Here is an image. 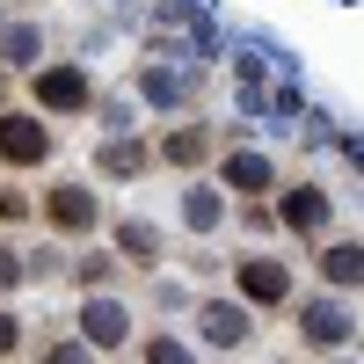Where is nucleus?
Segmentation results:
<instances>
[{
    "instance_id": "obj_19",
    "label": "nucleus",
    "mask_w": 364,
    "mask_h": 364,
    "mask_svg": "<svg viewBox=\"0 0 364 364\" xmlns=\"http://www.w3.org/2000/svg\"><path fill=\"white\" fill-rule=\"evenodd\" d=\"M15 284H22V255L0 248V291H15Z\"/></svg>"
},
{
    "instance_id": "obj_5",
    "label": "nucleus",
    "mask_w": 364,
    "mask_h": 364,
    "mask_svg": "<svg viewBox=\"0 0 364 364\" xmlns=\"http://www.w3.org/2000/svg\"><path fill=\"white\" fill-rule=\"evenodd\" d=\"M80 336H87V350H117L132 336V321H124L117 299H87V306H80Z\"/></svg>"
},
{
    "instance_id": "obj_3",
    "label": "nucleus",
    "mask_w": 364,
    "mask_h": 364,
    "mask_svg": "<svg viewBox=\"0 0 364 364\" xmlns=\"http://www.w3.org/2000/svg\"><path fill=\"white\" fill-rule=\"evenodd\" d=\"M233 277H240V299H255V306H284V299H291V269L269 262V255H248Z\"/></svg>"
},
{
    "instance_id": "obj_10",
    "label": "nucleus",
    "mask_w": 364,
    "mask_h": 364,
    "mask_svg": "<svg viewBox=\"0 0 364 364\" xmlns=\"http://www.w3.org/2000/svg\"><path fill=\"white\" fill-rule=\"evenodd\" d=\"M219 219H226L219 190H211V182H190V190H182V226H190V233H211Z\"/></svg>"
},
{
    "instance_id": "obj_15",
    "label": "nucleus",
    "mask_w": 364,
    "mask_h": 364,
    "mask_svg": "<svg viewBox=\"0 0 364 364\" xmlns=\"http://www.w3.org/2000/svg\"><path fill=\"white\" fill-rule=\"evenodd\" d=\"M37 51H44V37L29 22H15L8 37H0V58H8V66H37Z\"/></svg>"
},
{
    "instance_id": "obj_20",
    "label": "nucleus",
    "mask_w": 364,
    "mask_h": 364,
    "mask_svg": "<svg viewBox=\"0 0 364 364\" xmlns=\"http://www.w3.org/2000/svg\"><path fill=\"white\" fill-rule=\"evenodd\" d=\"M15 343H22V321H15V314H0V357H8Z\"/></svg>"
},
{
    "instance_id": "obj_16",
    "label": "nucleus",
    "mask_w": 364,
    "mask_h": 364,
    "mask_svg": "<svg viewBox=\"0 0 364 364\" xmlns=\"http://www.w3.org/2000/svg\"><path fill=\"white\" fill-rule=\"evenodd\" d=\"M321 269H328V277H336V284H357V269H364V262H357V240H336V248H328V262H321Z\"/></svg>"
},
{
    "instance_id": "obj_13",
    "label": "nucleus",
    "mask_w": 364,
    "mask_h": 364,
    "mask_svg": "<svg viewBox=\"0 0 364 364\" xmlns=\"http://www.w3.org/2000/svg\"><path fill=\"white\" fill-rule=\"evenodd\" d=\"M161 154H168L175 168H190V161H204V154H211V132H204V124H197V132L182 124V132H168V146H161Z\"/></svg>"
},
{
    "instance_id": "obj_21",
    "label": "nucleus",
    "mask_w": 364,
    "mask_h": 364,
    "mask_svg": "<svg viewBox=\"0 0 364 364\" xmlns=\"http://www.w3.org/2000/svg\"><path fill=\"white\" fill-rule=\"evenodd\" d=\"M22 211H29V197H22V190H0V219H22Z\"/></svg>"
},
{
    "instance_id": "obj_7",
    "label": "nucleus",
    "mask_w": 364,
    "mask_h": 364,
    "mask_svg": "<svg viewBox=\"0 0 364 364\" xmlns=\"http://www.w3.org/2000/svg\"><path fill=\"white\" fill-rule=\"evenodd\" d=\"M328 211H336V204H328L321 182H299V190H284V226H291V233H321Z\"/></svg>"
},
{
    "instance_id": "obj_4",
    "label": "nucleus",
    "mask_w": 364,
    "mask_h": 364,
    "mask_svg": "<svg viewBox=\"0 0 364 364\" xmlns=\"http://www.w3.org/2000/svg\"><path fill=\"white\" fill-rule=\"evenodd\" d=\"M29 87H37V102H44V109H87V102H95V87H87L80 66H44Z\"/></svg>"
},
{
    "instance_id": "obj_1",
    "label": "nucleus",
    "mask_w": 364,
    "mask_h": 364,
    "mask_svg": "<svg viewBox=\"0 0 364 364\" xmlns=\"http://www.w3.org/2000/svg\"><path fill=\"white\" fill-rule=\"evenodd\" d=\"M0 161H15V168H37V161H51V124H44V117H22V109H8V117H0Z\"/></svg>"
},
{
    "instance_id": "obj_11",
    "label": "nucleus",
    "mask_w": 364,
    "mask_h": 364,
    "mask_svg": "<svg viewBox=\"0 0 364 364\" xmlns=\"http://www.w3.org/2000/svg\"><path fill=\"white\" fill-rule=\"evenodd\" d=\"M117 248H124V262H161V233L154 226H146V219H124V226H117Z\"/></svg>"
},
{
    "instance_id": "obj_14",
    "label": "nucleus",
    "mask_w": 364,
    "mask_h": 364,
    "mask_svg": "<svg viewBox=\"0 0 364 364\" xmlns=\"http://www.w3.org/2000/svg\"><path fill=\"white\" fill-rule=\"evenodd\" d=\"M95 161H102V175H146V146H132V139H109Z\"/></svg>"
},
{
    "instance_id": "obj_6",
    "label": "nucleus",
    "mask_w": 364,
    "mask_h": 364,
    "mask_svg": "<svg viewBox=\"0 0 364 364\" xmlns=\"http://www.w3.org/2000/svg\"><path fill=\"white\" fill-rule=\"evenodd\" d=\"M197 328H204V343H219V350H240V343H248V314H240L233 299H204V306H197Z\"/></svg>"
},
{
    "instance_id": "obj_12",
    "label": "nucleus",
    "mask_w": 364,
    "mask_h": 364,
    "mask_svg": "<svg viewBox=\"0 0 364 364\" xmlns=\"http://www.w3.org/2000/svg\"><path fill=\"white\" fill-rule=\"evenodd\" d=\"M226 190H269V161L262 154H226Z\"/></svg>"
},
{
    "instance_id": "obj_17",
    "label": "nucleus",
    "mask_w": 364,
    "mask_h": 364,
    "mask_svg": "<svg viewBox=\"0 0 364 364\" xmlns=\"http://www.w3.org/2000/svg\"><path fill=\"white\" fill-rule=\"evenodd\" d=\"M146 364H197V357L182 350L175 336H154V343H146Z\"/></svg>"
},
{
    "instance_id": "obj_8",
    "label": "nucleus",
    "mask_w": 364,
    "mask_h": 364,
    "mask_svg": "<svg viewBox=\"0 0 364 364\" xmlns=\"http://www.w3.org/2000/svg\"><path fill=\"white\" fill-rule=\"evenodd\" d=\"M299 336H306V343H350V336H357V321H350V306L321 299V306L299 314Z\"/></svg>"
},
{
    "instance_id": "obj_2",
    "label": "nucleus",
    "mask_w": 364,
    "mask_h": 364,
    "mask_svg": "<svg viewBox=\"0 0 364 364\" xmlns=\"http://www.w3.org/2000/svg\"><path fill=\"white\" fill-rule=\"evenodd\" d=\"M44 211H51V226H58V233H87V226L102 219V197L87 190V182H58Z\"/></svg>"
},
{
    "instance_id": "obj_18",
    "label": "nucleus",
    "mask_w": 364,
    "mask_h": 364,
    "mask_svg": "<svg viewBox=\"0 0 364 364\" xmlns=\"http://www.w3.org/2000/svg\"><path fill=\"white\" fill-rule=\"evenodd\" d=\"M44 364H95V350L87 343H58V350H44Z\"/></svg>"
},
{
    "instance_id": "obj_9",
    "label": "nucleus",
    "mask_w": 364,
    "mask_h": 364,
    "mask_svg": "<svg viewBox=\"0 0 364 364\" xmlns=\"http://www.w3.org/2000/svg\"><path fill=\"white\" fill-rule=\"evenodd\" d=\"M139 95L154 102V109H182V102H190V73H175V66H146V73H139Z\"/></svg>"
}]
</instances>
